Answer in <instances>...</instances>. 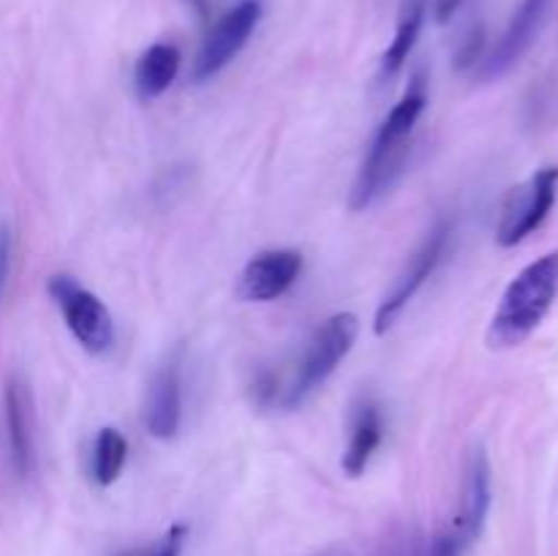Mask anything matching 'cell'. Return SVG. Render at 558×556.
Wrapping results in <instances>:
<instances>
[{
	"mask_svg": "<svg viewBox=\"0 0 558 556\" xmlns=\"http://www.w3.org/2000/svg\"><path fill=\"white\" fill-rule=\"evenodd\" d=\"M412 153V136L409 140H390V136L376 134L371 142V150L354 178L352 194H349V207L352 210H365L374 205L398 178Z\"/></svg>",
	"mask_w": 558,
	"mask_h": 556,
	"instance_id": "cell-9",
	"label": "cell"
},
{
	"mask_svg": "<svg viewBox=\"0 0 558 556\" xmlns=\"http://www.w3.org/2000/svg\"><path fill=\"white\" fill-rule=\"evenodd\" d=\"M360 322L357 316L343 311V314H332L319 330L314 333V338L305 347L303 360L298 363L292 382L283 387L281 392V407L294 409L327 382V376L338 368L343 358L352 352L354 341H357Z\"/></svg>",
	"mask_w": 558,
	"mask_h": 556,
	"instance_id": "cell-2",
	"label": "cell"
},
{
	"mask_svg": "<svg viewBox=\"0 0 558 556\" xmlns=\"http://www.w3.org/2000/svg\"><path fill=\"white\" fill-rule=\"evenodd\" d=\"M183 540H185V527H172L156 545L131 551V554L125 556H180V551H183Z\"/></svg>",
	"mask_w": 558,
	"mask_h": 556,
	"instance_id": "cell-18",
	"label": "cell"
},
{
	"mask_svg": "<svg viewBox=\"0 0 558 556\" xmlns=\"http://www.w3.org/2000/svg\"><path fill=\"white\" fill-rule=\"evenodd\" d=\"M303 270V256L292 249H272L256 254L248 265L243 267L238 281V294L251 303H270L289 292Z\"/></svg>",
	"mask_w": 558,
	"mask_h": 556,
	"instance_id": "cell-10",
	"label": "cell"
},
{
	"mask_svg": "<svg viewBox=\"0 0 558 556\" xmlns=\"http://www.w3.org/2000/svg\"><path fill=\"white\" fill-rule=\"evenodd\" d=\"M129 445L118 428H101L96 447H93V478L98 485H112L123 472Z\"/></svg>",
	"mask_w": 558,
	"mask_h": 556,
	"instance_id": "cell-16",
	"label": "cell"
},
{
	"mask_svg": "<svg viewBox=\"0 0 558 556\" xmlns=\"http://www.w3.org/2000/svg\"><path fill=\"white\" fill-rule=\"evenodd\" d=\"M558 294V251L539 256L532 265L523 267L510 287L501 294V303L496 309L488 327L490 349H512L521 347L554 309Z\"/></svg>",
	"mask_w": 558,
	"mask_h": 556,
	"instance_id": "cell-1",
	"label": "cell"
},
{
	"mask_svg": "<svg viewBox=\"0 0 558 556\" xmlns=\"http://www.w3.org/2000/svg\"><path fill=\"white\" fill-rule=\"evenodd\" d=\"M5 434H9L11 463L16 474H31L36 463V420H33V396L31 387L22 376H11L5 382Z\"/></svg>",
	"mask_w": 558,
	"mask_h": 556,
	"instance_id": "cell-11",
	"label": "cell"
},
{
	"mask_svg": "<svg viewBox=\"0 0 558 556\" xmlns=\"http://www.w3.org/2000/svg\"><path fill=\"white\" fill-rule=\"evenodd\" d=\"M262 20V5L259 0H243L234 9H229L210 33L202 41L199 55L194 63V82L213 80L223 65L232 63L234 55L248 44L251 33L256 31Z\"/></svg>",
	"mask_w": 558,
	"mask_h": 556,
	"instance_id": "cell-7",
	"label": "cell"
},
{
	"mask_svg": "<svg viewBox=\"0 0 558 556\" xmlns=\"http://www.w3.org/2000/svg\"><path fill=\"white\" fill-rule=\"evenodd\" d=\"M423 25H425V0H409L401 20H398L396 36H392L390 47H387L385 55H381V65H379L381 80L396 76L398 71L403 69V63H407L409 55H412L414 44H417L420 33H423Z\"/></svg>",
	"mask_w": 558,
	"mask_h": 556,
	"instance_id": "cell-15",
	"label": "cell"
},
{
	"mask_svg": "<svg viewBox=\"0 0 558 556\" xmlns=\"http://www.w3.org/2000/svg\"><path fill=\"white\" fill-rule=\"evenodd\" d=\"M180 71V49L174 44H153L140 55L134 69V87L142 101H153L174 82Z\"/></svg>",
	"mask_w": 558,
	"mask_h": 556,
	"instance_id": "cell-14",
	"label": "cell"
},
{
	"mask_svg": "<svg viewBox=\"0 0 558 556\" xmlns=\"http://www.w3.org/2000/svg\"><path fill=\"white\" fill-rule=\"evenodd\" d=\"M554 9H556V0H521L515 14H512L510 25H507V31L501 33L496 47L483 58V65H480V80L483 82L499 80V76H505L512 65L521 63L523 55L534 47L539 33H543L545 25H548Z\"/></svg>",
	"mask_w": 558,
	"mask_h": 556,
	"instance_id": "cell-6",
	"label": "cell"
},
{
	"mask_svg": "<svg viewBox=\"0 0 558 556\" xmlns=\"http://www.w3.org/2000/svg\"><path fill=\"white\" fill-rule=\"evenodd\" d=\"M558 196V167H543L532 174L523 185L510 191L501 210L496 240L505 249L523 243L532 232H537L550 216Z\"/></svg>",
	"mask_w": 558,
	"mask_h": 556,
	"instance_id": "cell-3",
	"label": "cell"
},
{
	"mask_svg": "<svg viewBox=\"0 0 558 556\" xmlns=\"http://www.w3.org/2000/svg\"><path fill=\"white\" fill-rule=\"evenodd\" d=\"M183 418V379L180 360L172 358L153 376L145 398V425L156 439H174Z\"/></svg>",
	"mask_w": 558,
	"mask_h": 556,
	"instance_id": "cell-12",
	"label": "cell"
},
{
	"mask_svg": "<svg viewBox=\"0 0 558 556\" xmlns=\"http://www.w3.org/2000/svg\"><path fill=\"white\" fill-rule=\"evenodd\" d=\"M483 52H485V27L474 25L472 31L463 36L461 47H458L456 69L466 71V69H472L474 63H483Z\"/></svg>",
	"mask_w": 558,
	"mask_h": 556,
	"instance_id": "cell-17",
	"label": "cell"
},
{
	"mask_svg": "<svg viewBox=\"0 0 558 556\" xmlns=\"http://www.w3.org/2000/svg\"><path fill=\"white\" fill-rule=\"evenodd\" d=\"M49 294L60 305L65 316V325L74 333L76 341L93 354L107 352L114 343V325L109 316L107 305L87 292L85 287L74 281L71 276H52L49 278Z\"/></svg>",
	"mask_w": 558,
	"mask_h": 556,
	"instance_id": "cell-5",
	"label": "cell"
},
{
	"mask_svg": "<svg viewBox=\"0 0 558 556\" xmlns=\"http://www.w3.org/2000/svg\"><path fill=\"white\" fill-rule=\"evenodd\" d=\"M11 273V229L9 223L0 221V300H3L5 283Z\"/></svg>",
	"mask_w": 558,
	"mask_h": 556,
	"instance_id": "cell-19",
	"label": "cell"
},
{
	"mask_svg": "<svg viewBox=\"0 0 558 556\" xmlns=\"http://www.w3.org/2000/svg\"><path fill=\"white\" fill-rule=\"evenodd\" d=\"M381 436H385V423H381V412L374 401H365L363 407H357L352 420V434H349L347 452H343V472L349 478H360L368 467L371 456L376 452V447L381 445Z\"/></svg>",
	"mask_w": 558,
	"mask_h": 556,
	"instance_id": "cell-13",
	"label": "cell"
},
{
	"mask_svg": "<svg viewBox=\"0 0 558 556\" xmlns=\"http://www.w3.org/2000/svg\"><path fill=\"white\" fill-rule=\"evenodd\" d=\"M450 238H452V223L441 221L439 227L430 229V234L423 240V245H420V249L409 256L407 267L398 273L396 283H392L390 292L381 298L379 309H376V319H374L376 336H385V333L396 325V319L401 316V311L412 303L414 294H417L420 289H423V283L434 276V270L439 267V262L445 259Z\"/></svg>",
	"mask_w": 558,
	"mask_h": 556,
	"instance_id": "cell-4",
	"label": "cell"
},
{
	"mask_svg": "<svg viewBox=\"0 0 558 556\" xmlns=\"http://www.w3.org/2000/svg\"><path fill=\"white\" fill-rule=\"evenodd\" d=\"M463 5V0H436L434 3V16L439 25H445V22H450L452 16L458 14V9Z\"/></svg>",
	"mask_w": 558,
	"mask_h": 556,
	"instance_id": "cell-20",
	"label": "cell"
},
{
	"mask_svg": "<svg viewBox=\"0 0 558 556\" xmlns=\"http://www.w3.org/2000/svg\"><path fill=\"white\" fill-rule=\"evenodd\" d=\"M490 461L483 447H472L466 456L461 480V499H458V512L441 532L456 540L463 551L477 543L480 532L485 527V518L490 510Z\"/></svg>",
	"mask_w": 558,
	"mask_h": 556,
	"instance_id": "cell-8",
	"label": "cell"
}]
</instances>
